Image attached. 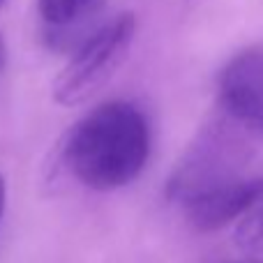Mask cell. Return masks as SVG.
<instances>
[{
    "label": "cell",
    "instance_id": "cell-3",
    "mask_svg": "<svg viewBox=\"0 0 263 263\" xmlns=\"http://www.w3.org/2000/svg\"><path fill=\"white\" fill-rule=\"evenodd\" d=\"M219 106L240 125H263V49L252 46L227 63L219 74Z\"/></svg>",
    "mask_w": 263,
    "mask_h": 263
},
{
    "label": "cell",
    "instance_id": "cell-5",
    "mask_svg": "<svg viewBox=\"0 0 263 263\" xmlns=\"http://www.w3.org/2000/svg\"><path fill=\"white\" fill-rule=\"evenodd\" d=\"M95 0H37L40 14L49 26H67L88 14Z\"/></svg>",
    "mask_w": 263,
    "mask_h": 263
},
{
    "label": "cell",
    "instance_id": "cell-2",
    "mask_svg": "<svg viewBox=\"0 0 263 263\" xmlns=\"http://www.w3.org/2000/svg\"><path fill=\"white\" fill-rule=\"evenodd\" d=\"M136 35V16L123 12L102 23L77 46L69 63L51 86V97L60 106H79L95 97L118 72Z\"/></svg>",
    "mask_w": 263,
    "mask_h": 263
},
{
    "label": "cell",
    "instance_id": "cell-7",
    "mask_svg": "<svg viewBox=\"0 0 263 263\" xmlns=\"http://www.w3.org/2000/svg\"><path fill=\"white\" fill-rule=\"evenodd\" d=\"M5 201H7V185H5V178L0 176V219L5 213Z\"/></svg>",
    "mask_w": 263,
    "mask_h": 263
},
{
    "label": "cell",
    "instance_id": "cell-1",
    "mask_svg": "<svg viewBox=\"0 0 263 263\" xmlns=\"http://www.w3.org/2000/svg\"><path fill=\"white\" fill-rule=\"evenodd\" d=\"M58 153L65 168L86 187L118 190L136 180L148 162V120L129 102H106L67 129Z\"/></svg>",
    "mask_w": 263,
    "mask_h": 263
},
{
    "label": "cell",
    "instance_id": "cell-9",
    "mask_svg": "<svg viewBox=\"0 0 263 263\" xmlns=\"http://www.w3.org/2000/svg\"><path fill=\"white\" fill-rule=\"evenodd\" d=\"M3 5H5V0H0V7H3Z\"/></svg>",
    "mask_w": 263,
    "mask_h": 263
},
{
    "label": "cell",
    "instance_id": "cell-8",
    "mask_svg": "<svg viewBox=\"0 0 263 263\" xmlns=\"http://www.w3.org/2000/svg\"><path fill=\"white\" fill-rule=\"evenodd\" d=\"M5 65H7V46H5V40L0 35V74H3Z\"/></svg>",
    "mask_w": 263,
    "mask_h": 263
},
{
    "label": "cell",
    "instance_id": "cell-4",
    "mask_svg": "<svg viewBox=\"0 0 263 263\" xmlns=\"http://www.w3.org/2000/svg\"><path fill=\"white\" fill-rule=\"evenodd\" d=\"M263 201V178L240 182H219L185 199L187 222L201 233H213L247 215Z\"/></svg>",
    "mask_w": 263,
    "mask_h": 263
},
{
    "label": "cell",
    "instance_id": "cell-6",
    "mask_svg": "<svg viewBox=\"0 0 263 263\" xmlns=\"http://www.w3.org/2000/svg\"><path fill=\"white\" fill-rule=\"evenodd\" d=\"M236 245L245 252H263V208L254 210L238 224Z\"/></svg>",
    "mask_w": 263,
    "mask_h": 263
}]
</instances>
